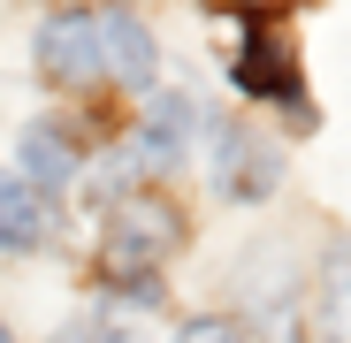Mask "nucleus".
I'll list each match as a JSON object with an SVG mask.
<instances>
[{
  "label": "nucleus",
  "instance_id": "nucleus-6",
  "mask_svg": "<svg viewBox=\"0 0 351 343\" xmlns=\"http://www.w3.org/2000/svg\"><path fill=\"white\" fill-rule=\"evenodd\" d=\"M191 123H199V107H191L184 92H160V99L145 107V123H138V160H145V168L184 160V145H191Z\"/></svg>",
  "mask_w": 351,
  "mask_h": 343
},
{
  "label": "nucleus",
  "instance_id": "nucleus-5",
  "mask_svg": "<svg viewBox=\"0 0 351 343\" xmlns=\"http://www.w3.org/2000/svg\"><path fill=\"white\" fill-rule=\"evenodd\" d=\"M229 77L245 92H260V99H298V84H290V46H282L275 16H245V46H237V69Z\"/></svg>",
  "mask_w": 351,
  "mask_h": 343
},
{
  "label": "nucleus",
  "instance_id": "nucleus-11",
  "mask_svg": "<svg viewBox=\"0 0 351 343\" xmlns=\"http://www.w3.org/2000/svg\"><path fill=\"white\" fill-rule=\"evenodd\" d=\"M107 343H138V335H107Z\"/></svg>",
  "mask_w": 351,
  "mask_h": 343
},
{
  "label": "nucleus",
  "instance_id": "nucleus-8",
  "mask_svg": "<svg viewBox=\"0 0 351 343\" xmlns=\"http://www.w3.org/2000/svg\"><path fill=\"white\" fill-rule=\"evenodd\" d=\"M69 176H77V145L53 138V123L23 130V183H31V191H62Z\"/></svg>",
  "mask_w": 351,
  "mask_h": 343
},
{
  "label": "nucleus",
  "instance_id": "nucleus-10",
  "mask_svg": "<svg viewBox=\"0 0 351 343\" xmlns=\"http://www.w3.org/2000/svg\"><path fill=\"white\" fill-rule=\"evenodd\" d=\"M176 343H237V328H229V320H191Z\"/></svg>",
  "mask_w": 351,
  "mask_h": 343
},
{
  "label": "nucleus",
  "instance_id": "nucleus-3",
  "mask_svg": "<svg viewBox=\"0 0 351 343\" xmlns=\"http://www.w3.org/2000/svg\"><path fill=\"white\" fill-rule=\"evenodd\" d=\"M275 176H282V160H275V145H267L260 130H221V145H214V183H221V199H267Z\"/></svg>",
  "mask_w": 351,
  "mask_h": 343
},
{
  "label": "nucleus",
  "instance_id": "nucleus-4",
  "mask_svg": "<svg viewBox=\"0 0 351 343\" xmlns=\"http://www.w3.org/2000/svg\"><path fill=\"white\" fill-rule=\"evenodd\" d=\"M38 69L53 84H92L99 77V38H92V16L62 8V16H46L38 23Z\"/></svg>",
  "mask_w": 351,
  "mask_h": 343
},
{
  "label": "nucleus",
  "instance_id": "nucleus-2",
  "mask_svg": "<svg viewBox=\"0 0 351 343\" xmlns=\"http://www.w3.org/2000/svg\"><path fill=\"white\" fill-rule=\"evenodd\" d=\"M92 38H99V77H114L123 92H145V84H153V31H145L130 8L92 16Z\"/></svg>",
  "mask_w": 351,
  "mask_h": 343
},
{
  "label": "nucleus",
  "instance_id": "nucleus-9",
  "mask_svg": "<svg viewBox=\"0 0 351 343\" xmlns=\"http://www.w3.org/2000/svg\"><path fill=\"white\" fill-rule=\"evenodd\" d=\"M321 328L328 343H351V237H336L321 259Z\"/></svg>",
  "mask_w": 351,
  "mask_h": 343
},
{
  "label": "nucleus",
  "instance_id": "nucleus-1",
  "mask_svg": "<svg viewBox=\"0 0 351 343\" xmlns=\"http://www.w3.org/2000/svg\"><path fill=\"white\" fill-rule=\"evenodd\" d=\"M184 244V214L160 191H130L107 214V275L114 282H153V267Z\"/></svg>",
  "mask_w": 351,
  "mask_h": 343
},
{
  "label": "nucleus",
  "instance_id": "nucleus-7",
  "mask_svg": "<svg viewBox=\"0 0 351 343\" xmlns=\"http://www.w3.org/2000/svg\"><path fill=\"white\" fill-rule=\"evenodd\" d=\"M31 244H46V206L23 176H8L0 183V252H31Z\"/></svg>",
  "mask_w": 351,
  "mask_h": 343
},
{
  "label": "nucleus",
  "instance_id": "nucleus-12",
  "mask_svg": "<svg viewBox=\"0 0 351 343\" xmlns=\"http://www.w3.org/2000/svg\"><path fill=\"white\" fill-rule=\"evenodd\" d=\"M0 343H8V328H0Z\"/></svg>",
  "mask_w": 351,
  "mask_h": 343
}]
</instances>
